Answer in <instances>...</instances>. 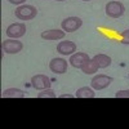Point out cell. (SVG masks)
<instances>
[{
	"mask_svg": "<svg viewBox=\"0 0 129 129\" xmlns=\"http://www.w3.org/2000/svg\"><path fill=\"white\" fill-rule=\"evenodd\" d=\"M83 2H90V0H83Z\"/></svg>",
	"mask_w": 129,
	"mask_h": 129,
	"instance_id": "21",
	"label": "cell"
},
{
	"mask_svg": "<svg viewBox=\"0 0 129 129\" xmlns=\"http://www.w3.org/2000/svg\"><path fill=\"white\" fill-rule=\"evenodd\" d=\"M93 59L98 63L100 69H106V67H109L111 64V57L107 56V54H103V53H101V54H95L93 57Z\"/></svg>",
	"mask_w": 129,
	"mask_h": 129,
	"instance_id": "12",
	"label": "cell"
},
{
	"mask_svg": "<svg viewBox=\"0 0 129 129\" xmlns=\"http://www.w3.org/2000/svg\"><path fill=\"white\" fill-rule=\"evenodd\" d=\"M112 81H114V78L109 76V75L100 74V75H95V76L92 79L90 85H92V88L95 89V90H102V89L109 87Z\"/></svg>",
	"mask_w": 129,
	"mask_h": 129,
	"instance_id": "4",
	"label": "cell"
},
{
	"mask_svg": "<svg viewBox=\"0 0 129 129\" xmlns=\"http://www.w3.org/2000/svg\"><path fill=\"white\" fill-rule=\"evenodd\" d=\"M56 2H63V0H56Z\"/></svg>",
	"mask_w": 129,
	"mask_h": 129,
	"instance_id": "22",
	"label": "cell"
},
{
	"mask_svg": "<svg viewBox=\"0 0 129 129\" xmlns=\"http://www.w3.org/2000/svg\"><path fill=\"white\" fill-rule=\"evenodd\" d=\"M66 32L63 30H48V31H43L41 32V38L44 40H59V39H63Z\"/></svg>",
	"mask_w": 129,
	"mask_h": 129,
	"instance_id": "11",
	"label": "cell"
},
{
	"mask_svg": "<svg viewBox=\"0 0 129 129\" xmlns=\"http://www.w3.org/2000/svg\"><path fill=\"white\" fill-rule=\"evenodd\" d=\"M75 97L76 98H94L95 97V93L92 88L89 87H81L76 90V93H75Z\"/></svg>",
	"mask_w": 129,
	"mask_h": 129,
	"instance_id": "13",
	"label": "cell"
},
{
	"mask_svg": "<svg viewBox=\"0 0 129 129\" xmlns=\"http://www.w3.org/2000/svg\"><path fill=\"white\" fill-rule=\"evenodd\" d=\"M31 85H32L34 89L44 90V89L50 87V79L47 76V75L38 74V75H34V76L31 78Z\"/></svg>",
	"mask_w": 129,
	"mask_h": 129,
	"instance_id": "6",
	"label": "cell"
},
{
	"mask_svg": "<svg viewBox=\"0 0 129 129\" xmlns=\"http://www.w3.org/2000/svg\"><path fill=\"white\" fill-rule=\"evenodd\" d=\"M49 69L54 74H64L67 71V61L64 58H53L49 62Z\"/></svg>",
	"mask_w": 129,
	"mask_h": 129,
	"instance_id": "10",
	"label": "cell"
},
{
	"mask_svg": "<svg viewBox=\"0 0 129 129\" xmlns=\"http://www.w3.org/2000/svg\"><path fill=\"white\" fill-rule=\"evenodd\" d=\"M106 14L111 17V18H120L124 13H125V7L123 3L117 2V0H114V2L107 3L105 7Z\"/></svg>",
	"mask_w": 129,
	"mask_h": 129,
	"instance_id": "2",
	"label": "cell"
},
{
	"mask_svg": "<svg viewBox=\"0 0 129 129\" xmlns=\"http://www.w3.org/2000/svg\"><path fill=\"white\" fill-rule=\"evenodd\" d=\"M74 97H75V95L67 93V94H61V95H59V98H74Z\"/></svg>",
	"mask_w": 129,
	"mask_h": 129,
	"instance_id": "20",
	"label": "cell"
},
{
	"mask_svg": "<svg viewBox=\"0 0 129 129\" xmlns=\"http://www.w3.org/2000/svg\"><path fill=\"white\" fill-rule=\"evenodd\" d=\"M83 25V21L79 17H67L62 21L61 27L64 32H75L78 31Z\"/></svg>",
	"mask_w": 129,
	"mask_h": 129,
	"instance_id": "5",
	"label": "cell"
},
{
	"mask_svg": "<svg viewBox=\"0 0 129 129\" xmlns=\"http://www.w3.org/2000/svg\"><path fill=\"white\" fill-rule=\"evenodd\" d=\"M121 44L129 45V28L121 32Z\"/></svg>",
	"mask_w": 129,
	"mask_h": 129,
	"instance_id": "17",
	"label": "cell"
},
{
	"mask_svg": "<svg viewBox=\"0 0 129 129\" xmlns=\"http://www.w3.org/2000/svg\"><path fill=\"white\" fill-rule=\"evenodd\" d=\"M98 69H100V67H98V63H97L93 58H90V59L81 67V71H83L84 74H87V75H92V74H94V72L98 71Z\"/></svg>",
	"mask_w": 129,
	"mask_h": 129,
	"instance_id": "15",
	"label": "cell"
},
{
	"mask_svg": "<svg viewBox=\"0 0 129 129\" xmlns=\"http://www.w3.org/2000/svg\"><path fill=\"white\" fill-rule=\"evenodd\" d=\"M2 49L8 54H17L23 49V44L17 39H7L2 43Z\"/></svg>",
	"mask_w": 129,
	"mask_h": 129,
	"instance_id": "3",
	"label": "cell"
},
{
	"mask_svg": "<svg viewBox=\"0 0 129 129\" xmlns=\"http://www.w3.org/2000/svg\"><path fill=\"white\" fill-rule=\"evenodd\" d=\"M116 98H129V89H124V90H117L115 93Z\"/></svg>",
	"mask_w": 129,
	"mask_h": 129,
	"instance_id": "18",
	"label": "cell"
},
{
	"mask_svg": "<svg viewBox=\"0 0 129 129\" xmlns=\"http://www.w3.org/2000/svg\"><path fill=\"white\" fill-rule=\"evenodd\" d=\"M57 52L62 56H71L76 52V44L71 40H63L57 44Z\"/></svg>",
	"mask_w": 129,
	"mask_h": 129,
	"instance_id": "9",
	"label": "cell"
},
{
	"mask_svg": "<svg viewBox=\"0 0 129 129\" xmlns=\"http://www.w3.org/2000/svg\"><path fill=\"white\" fill-rule=\"evenodd\" d=\"M26 34V25L25 23H12L7 28V36L10 39H19Z\"/></svg>",
	"mask_w": 129,
	"mask_h": 129,
	"instance_id": "7",
	"label": "cell"
},
{
	"mask_svg": "<svg viewBox=\"0 0 129 129\" xmlns=\"http://www.w3.org/2000/svg\"><path fill=\"white\" fill-rule=\"evenodd\" d=\"M10 4H14V5H22L26 0H8Z\"/></svg>",
	"mask_w": 129,
	"mask_h": 129,
	"instance_id": "19",
	"label": "cell"
},
{
	"mask_svg": "<svg viewBox=\"0 0 129 129\" xmlns=\"http://www.w3.org/2000/svg\"><path fill=\"white\" fill-rule=\"evenodd\" d=\"M89 59H90V57L87 54V53H84V52H75L74 54L70 56L69 62H70V64H71L72 67L81 69Z\"/></svg>",
	"mask_w": 129,
	"mask_h": 129,
	"instance_id": "8",
	"label": "cell"
},
{
	"mask_svg": "<svg viewBox=\"0 0 129 129\" xmlns=\"http://www.w3.org/2000/svg\"><path fill=\"white\" fill-rule=\"evenodd\" d=\"M14 14L18 19L21 21H30L32 18H35L38 14V9L34 5H27V4H22L18 5L17 9L14 10Z\"/></svg>",
	"mask_w": 129,
	"mask_h": 129,
	"instance_id": "1",
	"label": "cell"
},
{
	"mask_svg": "<svg viewBox=\"0 0 129 129\" xmlns=\"http://www.w3.org/2000/svg\"><path fill=\"white\" fill-rule=\"evenodd\" d=\"M3 97L4 98H23L25 93H23V90H21L18 88H8L4 90Z\"/></svg>",
	"mask_w": 129,
	"mask_h": 129,
	"instance_id": "14",
	"label": "cell"
},
{
	"mask_svg": "<svg viewBox=\"0 0 129 129\" xmlns=\"http://www.w3.org/2000/svg\"><path fill=\"white\" fill-rule=\"evenodd\" d=\"M128 79H129V76H128Z\"/></svg>",
	"mask_w": 129,
	"mask_h": 129,
	"instance_id": "23",
	"label": "cell"
},
{
	"mask_svg": "<svg viewBox=\"0 0 129 129\" xmlns=\"http://www.w3.org/2000/svg\"><path fill=\"white\" fill-rule=\"evenodd\" d=\"M56 93L53 92L50 88H47V89H44L41 93H39L38 94V98H56Z\"/></svg>",
	"mask_w": 129,
	"mask_h": 129,
	"instance_id": "16",
	"label": "cell"
}]
</instances>
